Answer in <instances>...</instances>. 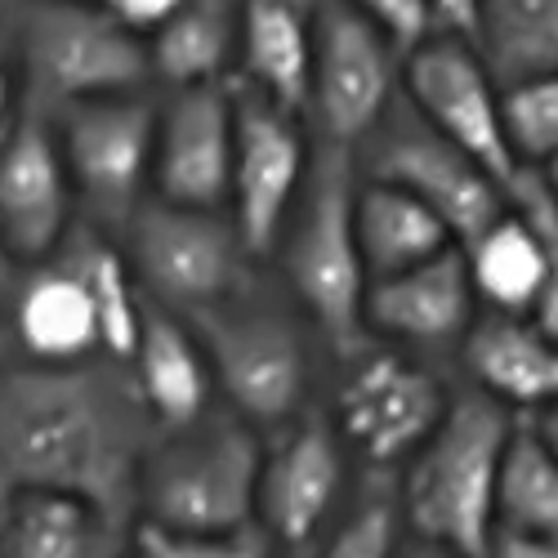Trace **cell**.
<instances>
[{
    "label": "cell",
    "instance_id": "cell-8",
    "mask_svg": "<svg viewBox=\"0 0 558 558\" xmlns=\"http://www.w3.org/2000/svg\"><path fill=\"white\" fill-rule=\"evenodd\" d=\"M215 385L251 425H291L308 393V353L287 317L242 308L238 300L193 313Z\"/></svg>",
    "mask_w": 558,
    "mask_h": 558
},
{
    "label": "cell",
    "instance_id": "cell-41",
    "mask_svg": "<svg viewBox=\"0 0 558 558\" xmlns=\"http://www.w3.org/2000/svg\"><path fill=\"white\" fill-rule=\"evenodd\" d=\"M10 268H14V255L5 251V242H0V287L10 282Z\"/></svg>",
    "mask_w": 558,
    "mask_h": 558
},
{
    "label": "cell",
    "instance_id": "cell-13",
    "mask_svg": "<svg viewBox=\"0 0 558 558\" xmlns=\"http://www.w3.org/2000/svg\"><path fill=\"white\" fill-rule=\"evenodd\" d=\"M308 183V144L295 112L272 99L242 89L238 95V157H232L228 219L238 223L242 242L264 259L295 215V202Z\"/></svg>",
    "mask_w": 558,
    "mask_h": 558
},
{
    "label": "cell",
    "instance_id": "cell-15",
    "mask_svg": "<svg viewBox=\"0 0 558 558\" xmlns=\"http://www.w3.org/2000/svg\"><path fill=\"white\" fill-rule=\"evenodd\" d=\"M232 157H238V95H228L223 85L174 89L166 112H157V202L223 210L232 193Z\"/></svg>",
    "mask_w": 558,
    "mask_h": 558
},
{
    "label": "cell",
    "instance_id": "cell-25",
    "mask_svg": "<svg viewBox=\"0 0 558 558\" xmlns=\"http://www.w3.org/2000/svg\"><path fill=\"white\" fill-rule=\"evenodd\" d=\"M478 45L500 89L558 72V0H483Z\"/></svg>",
    "mask_w": 558,
    "mask_h": 558
},
{
    "label": "cell",
    "instance_id": "cell-35",
    "mask_svg": "<svg viewBox=\"0 0 558 558\" xmlns=\"http://www.w3.org/2000/svg\"><path fill=\"white\" fill-rule=\"evenodd\" d=\"M487 558H558V532H509L496 527Z\"/></svg>",
    "mask_w": 558,
    "mask_h": 558
},
{
    "label": "cell",
    "instance_id": "cell-30",
    "mask_svg": "<svg viewBox=\"0 0 558 558\" xmlns=\"http://www.w3.org/2000/svg\"><path fill=\"white\" fill-rule=\"evenodd\" d=\"M272 541L259 523L238 532H174L157 523H134L130 558H272Z\"/></svg>",
    "mask_w": 558,
    "mask_h": 558
},
{
    "label": "cell",
    "instance_id": "cell-5",
    "mask_svg": "<svg viewBox=\"0 0 558 558\" xmlns=\"http://www.w3.org/2000/svg\"><path fill=\"white\" fill-rule=\"evenodd\" d=\"M130 268L157 300L183 313L232 304L251 277V251L223 210L144 202L125 223Z\"/></svg>",
    "mask_w": 558,
    "mask_h": 558
},
{
    "label": "cell",
    "instance_id": "cell-10",
    "mask_svg": "<svg viewBox=\"0 0 558 558\" xmlns=\"http://www.w3.org/2000/svg\"><path fill=\"white\" fill-rule=\"evenodd\" d=\"M344 487L349 451L340 429L322 415H304L272 447H264L255 523L282 554L317 549L336 527Z\"/></svg>",
    "mask_w": 558,
    "mask_h": 558
},
{
    "label": "cell",
    "instance_id": "cell-19",
    "mask_svg": "<svg viewBox=\"0 0 558 558\" xmlns=\"http://www.w3.org/2000/svg\"><path fill=\"white\" fill-rule=\"evenodd\" d=\"M464 366H470L478 393L519 415L558 402V340L536 317H478L464 336Z\"/></svg>",
    "mask_w": 558,
    "mask_h": 558
},
{
    "label": "cell",
    "instance_id": "cell-17",
    "mask_svg": "<svg viewBox=\"0 0 558 558\" xmlns=\"http://www.w3.org/2000/svg\"><path fill=\"white\" fill-rule=\"evenodd\" d=\"M478 291L470 282L464 251L451 246L421 268H407L366 291V331H380L402 344H451L474 327Z\"/></svg>",
    "mask_w": 558,
    "mask_h": 558
},
{
    "label": "cell",
    "instance_id": "cell-37",
    "mask_svg": "<svg viewBox=\"0 0 558 558\" xmlns=\"http://www.w3.org/2000/svg\"><path fill=\"white\" fill-rule=\"evenodd\" d=\"M532 421V429L541 434V442L554 451V460H558V407H545V411H536V415H527Z\"/></svg>",
    "mask_w": 558,
    "mask_h": 558
},
{
    "label": "cell",
    "instance_id": "cell-18",
    "mask_svg": "<svg viewBox=\"0 0 558 558\" xmlns=\"http://www.w3.org/2000/svg\"><path fill=\"white\" fill-rule=\"evenodd\" d=\"M130 380L148 421L161 434L193 425L210 411V389H215L210 357L197 331L183 327L174 313L157 304L144 308V331H138V349L130 357Z\"/></svg>",
    "mask_w": 558,
    "mask_h": 558
},
{
    "label": "cell",
    "instance_id": "cell-7",
    "mask_svg": "<svg viewBox=\"0 0 558 558\" xmlns=\"http://www.w3.org/2000/svg\"><path fill=\"white\" fill-rule=\"evenodd\" d=\"M23 54L40 95L68 104L130 95L153 72L144 36L95 0H40L23 32Z\"/></svg>",
    "mask_w": 558,
    "mask_h": 558
},
{
    "label": "cell",
    "instance_id": "cell-33",
    "mask_svg": "<svg viewBox=\"0 0 558 558\" xmlns=\"http://www.w3.org/2000/svg\"><path fill=\"white\" fill-rule=\"evenodd\" d=\"M357 14L376 23L398 50H421L434 32V5L429 0H349Z\"/></svg>",
    "mask_w": 558,
    "mask_h": 558
},
{
    "label": "cell",
    "instance_id": "cell-34",
    "mask_svg": "<svg viewBox=\"0 0 558 558\" xmlns=\"http://www.w3.org/2000/svg\"><path fill=\"white\" fill-rule=\"evenodd\" d=\"M99 10H108L121 27L130 32H161L179 10H183V0H95Z\"/></svg>",
    "mask_w": 558,
    "mask_h": 558
},
{
    "label": "cell",
    "instance_id": "cell-2",
    "mask_svg": "<svg viewBox=\"0 0 558 558\" xmlns=\"http://www.w3.org/2000/svg\"><path fill=\"white\" fill-rule=\"evenodd\" d=\"M519 415L487 393L451 398L442 425L407 460L398 487V514L407 536L451 549L460 558H487L496 536V483Z\"/></svg>",
    "mask_w": 558,
    "mask_h": 558
},
{
    "label": "cell",
    "instance_id": "cell-40",
    "mask_svg": "<svg viewBox=\"0 0 558 558\" xmlns=\"http://www.w3.org/2000/svg\"><path fill=\"white\" fill-rule=\"evenodd\" d=\"M5 117H10V72L0 68V125H5Z\"/></svg>",
    "mask_w": 558,
    "mask_h": 558
},
{
    "label": "cell",
    "instance_id": "cell-36",
    "mask_svg": "<svg viewBox=\"0 0 558 558\" xmlns=\"http://www.w3.org/2000/svg\"><path fill=\"white\" fill-rule=\"evenodd\" d=\"M434 23L456 40H478V10L483 0H429Z\"/></svg>",
    "mask_w": 558,
    "mask_h": 558
},
{
    "label": "cell",
    "instance_id": "cell-3",
    "mask_svg": "<svg viewBox=\"0 0 558 558\" xmlns=\"http://www.w3.org/2000/svg\"><path fill=\"white\" fill-rule=\"evenodd\" d=\"M264 442L242 415L202 421L153 438L138 483V523L174 532H238L255 523Z\"/></svg>",
    "mask_w": 558,
    "mask_h": 558
},
{
    "label": "cell",
    "instance_id": "cell-14",
    "mask_svg": "<svg viewBox=\"0 0 558 558\" xmlns=\"http://www.w3.org/2000/svg\"><path fill=\"white\" fill-rule=\"evenodd\" d=\"M157 157V108L112 95L72 104L63 117V161L72 189L108 223H130L144 206V183H153Z\"/></svg>",
    "mask_w": 558,
    "mask_h": 558
},
{
    "label": "cell",
    "instance_id": "cell-32",
    "mask_svg": "<svg viewBox=\"0 0 558 558\" xmlns=\"http://www.w3.org/2000/svg\"><path fill=\"white\" fill-rule=\"evenodd\" d=\"M509 206H514L527 228L536 232L541 255H545V295L536 308V322L558 340V197L541 183L536 170H519V179L509 183Z\"/></svg>",
    "mask_w": 558,
    "mask_h": 558
},
{
    "label": "cell",
    "instance_id": "cell-4",
    "mask_svg": "<svg viewBox=\"0 0 558 558\" xmlns=\"http://www.w3.org/2000/svg\"><path fill=\"white\" fill-rule=\"evenodd\" d=\"M353 202H357V179L349 148L322 144L308 166V183L295 202V215L282 232L291 291L336 353H357L366 336L362 308L371 277L357 251Z\"/></svg>",
    "mask_w": 558,
    "mask_h": 558
},
{
    "label": "cell",
    "instance_id": "cell-21",
    "mask_svg": "<svg viewBox=\"0 0 558 558\" xmlns=\"http://www.w3.org/2000/svg\"><path fill=\"white\" fill-rule=\"evenodd\" d=\"M242 68L246 89L287 112L313 99V10L308 0H242Z\"/></svg>",
    "mask_w": 558,
    "mask_h": 558
},
{
    "label": "cell",
    "instance_id": "cell-39",
    "mask_svg": "<svg viewBox=\"0 0 558 558\" xmlns=\"http://www.w3.org/2000/svg\"><path fill=\"white\" fill-rule=\"evenodd\" d=\"M536 174H541V183H545V189L558 197V153H554V157H549V161H545Z\"/></svg>",
    "mask_w": 558,
    "mask_h": 558
},
{
    "label": "cell",
    "instance_id": "cell-22",
    "mask_svg": "<svg viewBox=\"0 0 558 558\" xmlns=\"http://www.w3.org/2000/svg\"><path fill=\"white\" fill-rule=\"evenodd\" d=\"M353 228H357V251H362L371 282H385V277H398L407 268H421L434 255L460 246L451 238V228L421 197H411L380 179L357 183Z\"/></svg>",
    "mask_w": 558,
    "mask_h": 558
},
{
    "label": "cell",
    "instance_id": "cell-38",
    "mask_svg": "<svg viewBox=\"0 0 558 558\" xmlns=\"http://www.w3.org/2000/svg\"><path fill=\"white\" fill-rule=\"evenodd\" d=\"M398 558H460V554H451V549H438V545H425V541L407 536V541H402V549H398Z\"/></svg>",
    "mask_w": 558,
    "mask_h": 558
},
{
    "label": "cell",
    "instance_id": "cell-20",
    "mask_svg": "<svg viewBox=\"0 0 558 558\" xmlns=\"http://www.w3.org/2000/svg\"><path fill=\"white\" fill-rule=\"evenodd\" d=\"M134 527L63 492H19L0 505V558H130Z\"/></svg>",
    "mask_w": 558,
    "mask_h": 558
},
{
    "label": "cell",
    "instance_id": "cell-6",
    "mask_svg": "<svg viewBox=\"0 0 558 558\" xmlns=\"http://www.w3.org/2000/svg\"><path fill=\"white\" fill-rule=\"evenodd\" d=\"M366 179L393 183V189L421 197L460 246L509 215V193L474 157H464L447 134H438L421 112L393 104L389 117L366 134Z\"/></svg>",
    "mask_w": 558,
    "mask_h": 558
},
{
    "label": "cell",
    "instance_id": "cell-24",
    "mask_svg": "<svg viewBox=\"0 0 558 558\" xmlns=\"http://www.w3.org/2000/svg\"><path fill=\"white\" fill-rule=\"evenodd\" d=\"M460 251H464V264H470V282L478 300L492 304V313L536 317L541 295H545V255H541L536 232L514 206L483 238H474Z\"/></svg>",
    "mask_w": 558,
    "mask_h": 558
},
{
    "label": "cell",
    "instance_id": "cell-29",
    "mask_svg": "<svg viewBox=\"0 0 558 558\" xmlns=\"http://www.w3.org/2000/svg\"><path fill=\"white\" fill-rule=\"evenodd\" d=\"M500 117L519 170H541L558 153V72L505 85Z\"/></svg>",
    "mask_w": 558,
    "mask_h": 558
},
{
    "label": "cell",
    "instance_id": "cell-23",
    "mask_svg": "<svg viewBox=\"0 0 558 558\" xmlns=\"http://www.w3.org/2000/svg\"><path fill=\"white\" fill-rule=\"evenodd\" d=\"M14 327L27 357L40 366H76L104 349L95 300H89L85 282L72 268L32 277L19 295Z\"/></svg>",
    "mask_w": 558,
    "mask_h": 558
},
{
    "label": "cell",
    "instance_id": "cell-16",
    "mask_svg": "<svg viewBox=\"0 0 558 558\" xmlns=\"http://www.w3.org/2000/svg\"><path fill=\"white\" fill-rule=\"evenodd\" d=\"M72 174L63 144L36 117H23L0 144V242L14 259H45L68 242Z\"/></svg>",
    "mask_w": 558,
    "mask_h": 558
},
{
    "label": "cell",
    "instance_id": "cell-12",
    "mask_svg": "<svg viewBox=\"0 0 558 558\" xmlns=\"http://www.w3.org/2000/svg\"><path fill=\"white\" fill-rule=\"evenodd\" d=\"M407 99L438 134H447L464 157H474L509 193V183L519 179V161L505 138L500 85L470 40L438 36L425 40L421 50H411Z\"/></svg>",
    "mask_w": 558,
    "mask_h": 558
},
{
    "label": "cell",
    "instance_id": "cell-11",
    "mask_svg": "<svg viewBox=\"0 0 558 558\" xmlns=\"http://www.w3.org/2000/svg\"><path fill=\"white\" fill-rule=\"evenodd\" d=\"M451 398L434 371L402 353H366L336 393L331 425L371 464H402L442 425Z\"/></svg>",
    "mask_w": 558,
    "mask_h": 558
},
{
    "label": "cell",
    "instance_id": "cell-27",
    "mask_svg": "<svg viewBox=\"0 0 558 558\" xmlns=\"http://www.w3.org/2000/svg\"><path fill=\"white\" fill-rule=\"evenodd\" d=\"M232 45H238V23L223 0H183V10L161 32H153L148 59L153 72L174 89L219 85Z\"/></svg>",
    "mask_w": 558,
    "mask_h": 558
},
{
    "label": "cell",
    "instance_id": "cell-1",
    "mask_svg": "<svg viewBox=\"0 0 558 558\" xmlns=\"http://www.w3.org/2000/svg\"><path fill=\"white\" fill-rule=\"evenodd\" d=\"M117 366H0V505L19 492H63L125 527L138 523L157 425Z\"/></svg>",
    "mask_w": 558,
    "mask_h": 558
},
{
    "label": "cell",
    "instance_id": "cell-42",
    "mask_svg": "<svg viewBox=\"0 0 558 558\" xmlns=\"http://www.w3.org/2000/svg\"><path fill=\"white\" fill-rule=\"evenodd\" d=\"M554 407H558V402H554Z\"/></svg>",
    "mask_w": 558,
    "mask_h": 558
},
{
    "label": "cell",
    "instance_id": "cell-9",
    "mask_svg": "<svg viewBox=\"0 0 558 558\" xmlns=\"http://www.w3.org/2000/svg\"><path fill=\"white\" fill-rule=\"evenodd\" d=\"M398 99V45L349 0L313 10V99L327 144H366Z\"/></svg>",
    "mask_w": 558,
    "mask_h": 558
},
{
    "label": "cell",
    "instance_id": "cell-28",
    "mask_svg": "<svg viewBox=\"0 0 558 558\" xmlns=\"http://www.w3.org/2000/svg\"><path fill=\"white\" fill-rule=\"evenodd\" d=\"M496 527L509 532H558V460L523 421L509 434L500 483H496Z\"/></svg>",
    "mask_w": 558,
    "mask_h": 558
},
{
    "label": "cell",
    "instance_id": "cell-31",
    "mask_svg": "<svg viewBox=\"0 0 558 558\" xmlns=\"http://www.w3.org/2000/svg\"><path fill=\"white\" fill-rule=\"evenodd\" d=\"M407 541L398 496H366L327 532L313 558H398Z\"/></svg>",
    "mask_w": 558,
    "mask_h": 558
},
{
    "label": "cell",
    "instance_id": "cell-26",
    "mask_svg": "<svg viewBox=\"0 0 558 558\" xmlns=\"http://www.w3.org/2000/svg\"><path fill=\"white\" fill-rule=\"evenodd\" d=\"M99 313V336H104V353L121 366H130L134 349H138V331H144V300H138V277L130 268V259L99 232H76L68 242V264Z\"/></svg>",
    "mask_w": 558,
    "mask_h": 558
}]
</instances>
